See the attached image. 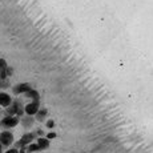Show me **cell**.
Instances as JSON below:
<instances>
[{
  "label": "cell",
  "instance_id": "1",
  "mask_svg": "<svg viewBox=\"0 0 153 153\" xmlns=\"http://www.w3.org/2000/svg\"><path fill=\"white\" fill-rule=\"evenodd\" d=\"M5 113L10 114V116H17V117H22L25 114L24 107H23V104L19 100H12V102L5 108Z\"/></svg>",
  "mask_w": 153,
  "mask_h": 153
},
{
  "label": "cell",
  "instance_id": "2",
  "mask_svg": "<svg viewBox=\"0 0 153 153\" xmlns=\"http://www.w3.org/2000/svg\"><path fill=\"white\" fill-rule=\"evenodd\" d=\"M35 140H36V133H31V132H28V133L23 134L22 139L17 141L16 144H15V146H16L17 149H19V148H25L28 144L33 143Z\"/></svg>",
  "mask_w": 153,
  "mask_h": 153
},
{
  "label": "cell",
  "instance_id": "3",
  "mask_svg": "<svg viewBox=\"0 0 153 153\" xmlns=\"http://www.w3.org/2000/svg\"><path fill=\"white\" fill-rule=\"evenodd\" d=\"M19 123H20V117L10 116V114H7V116H5L4 119L0 121V125H1L4 129H11V128H15V126L19 124Z\"/></svg>",
  "mask_w": 153,
  "mask_h": 153
},
{
  "label": "cell",
  "instance_id": "4",
  "mask_svg": "<svg viewBox=\"0 0 153 153\" xmlns=\"http://www.w3.org/2000/svg\"><path fill=\"white\" fill-rule=\"evenodd\" d=\"M0 144H1L3 146H10L13 144V134L11 131H8V129H5V131L0 132Z\"/></svg>",
  "mask_w": 153,
  "mask_h": 153
},
{
  "label": "cell",
  "instance_id": "5",
  "mask_svg": "<svg viewBox=\"0 0 153 153\" xmlns=\"http://www.w3.org/2000/svg\"><path fill=\"white\" fill-rule=\"evenodd\" d=\"M40 108V100H32L31 102H28L24 107V113L29 114V116H35L36 112L39 111Z\"/></svg>",
  "mask_w": 153,
  "mask_h": 153
},
{
  "label": "cell",
  "instance_id": "6",
  "mask_svg": "<svg viewBox=\"0 0 153 153\" xmlns=\"http://www.w3.org/2000/svg\"><path fill=\"white\" fill-rule=\"evenodd\" d=\"M31 88L32 87L29 83H20L12 88V92H13V95H24V93L27 92L28 89H31Z\"/></svg>",
  "mask_w": 153,
  "mask_h": 153
},
{
  "label": "cell",
  "instance_id": "7",
  "mask_svg": "<svg viewBox=\"0 0 153 153\" xmlns=\"http://www.w3.org/2000/svg\"><path fill=\"white\" fill-rule=\"evenodd\" d=\"M35 116H29V114H24V116H22L20 117V123H22V125H23V128H25V129H29V128H32L35 124Z\"/></svg>",
  "mask_w": 153,
  "mask_h": 153
},
{
  "label": "cell",
  "instance_id": "8",
  "mask_svg": "<svg viewBox=\"0 0 153 153\" xmlns=\"http://www.w3.org/2000/svg\"><path fill=\"white\" fill-rule=\"evenodd\" d=\"M12 102V97L7 92H0V107L7 108Z\"/></svg>",
  "mask_w": 153,
  "mask_h": 153
},
{
  "label": "cell",
  "instance_id": "9",
  "mask_svg": "<svg viewBox=\"0 0 153 153\" xmlns=\"http://www.w3.org/2000/svg\"><path fill=\"white\" fill-rule=\"evenodd\" d=\"M47 116H48V111H47L45 108H39V111H37L36 114H35V120L43 123L44 120L47 119Z\"/></svg>",
  "mask_w": 153,
  "mask_h": 153
},
{
  "label": "cell",
  "instance_id": "10",
  "mask_svg": "<svg viewBox=\"0 0 153 153\" xmlns=\"http://www.w3.org/2000/svg\"><path fill=\"white\" fill-rule=\"evenodd\" d=\"M36 143H37V145H39L40 151H45V149H48V148H49V140L47 139V137L40 136L39 139L36 140Z\"/></svg>",
  "mask_w": 153,
  "mask_h": 153
},
{
  "label": "cell",
  "instance_id": "11",
  "mask_svg": "<svg viewBox=\"0 0 153 153\" xmlns=\"http://www.w3.org/2000/svg\"><path fill=\"white\" fill-rule=\"evenodd\" d=\"M24 96L25 97H28V99H31V100H40V93L37 92L36 89H28L27 92L24 93Z\"/></svg>",
  "mask_w": 153,
  "mask_h": 153
},
{
  "label": "cell",
  "instance_id": "12",
  "mask_svg": "<svg viewBox=\"0 0 153 153\" xmlns=\"http://www.w3.org/2000/svg\"><path fill=\"white\" fill-rule=\"evenodd\" d=\"M25 152L27 153H33V152H40V148H39V145H37V143H31V144H28L27 146H25Z\"/></svg>",
  "mask_w": 153,
  "mask_h": 153
},
{
  "label": "cell",
  "instance_id": "13",
  "mask_svg": "<svg viewBox=\"0 0 153 153\" xmlns=\"http://www.w3.org/2000/svg\"><path fill=\"white\" fill-rule=\"evenodd\" d=\"M47 128H49V129H52V128H53V126H55V121H53V120H48V121H47Z\"/></svg>",
  "mask_w": 153,
  "mask_h": 153
},
{
  "label": "cell",
  "instance_id": "14",
  "mask_svg": "<svg viewBox=\"0 0 153 153\" xmlns=\"http://www.w3.org/2000/svg\"><path fill=\"white\" fill-rule=\"evenodd\" d=\"M5 153H19V149L15 146V148H10V149H7L5 151Z\"/></svg>",
  "mask_w": 153,
  "mask_h": 153
},
{
  "label": "cell",
  "instance_id": "15",
  "mask_svg": "<svg viewBox=\"0 0 153 153\" xmlns=\"http://www.w3.org/2000/svg\"><path fill=\"white\" fill-rule=\"evenodd\" d=\"M55 137H56L55 132H49V133L47 134V139H48V140H52V139H55Z\"/></svg>",
  "mask_w": 153,
  "mask_h": 153
},
{
  "label": "cell",
  "instance_id": "16",
  "mask_svg": "<svg viewBox=\"0 0 153 153\" xmlns=\"http://www.w3.org/2000/svg\"><path fill=\"white\" fill-rule=\"evenodd\" d=\"M12 73H13V68L12 67H7V76L10 77V76H12Z\"/></svg>",
  "mask_w": 153,
  "mask_h": 153
},
{
  "label": "cell",
  "instance_id": "17",
  "mask_svg": "<svg viewBox=\"0 0 153 153\" xmlns=\"http://www.w3.org/2000/svg\"><path fill=\"white\" fill-rule=\"evenodd\" d=\"M19 153H27V152H25L24 148H19Z\"/></svg>",
  "mask_w": 153,
  "mask_h": 153
},
{
  "label": "cell",
  "instance_id": "18",
  "mask_svg": "<svg viewBox=\"0 0 153 153\" xmlns=\"http://www.w3.org/2000/svg\"><path fill=\"white\" fill-rule=\"evenodd\" d=\"M0 153H3V145L0 144Z\"/></svg>",
  "mask_w": 153,
  "mask_h": 153
}]
</instances>
